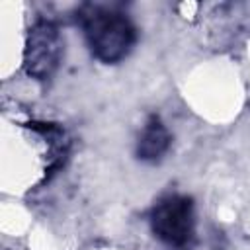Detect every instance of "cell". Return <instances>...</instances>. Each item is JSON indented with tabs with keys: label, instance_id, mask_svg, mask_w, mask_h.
<instances>
[{
	"label": "cell",
	"instance_id": "cell-1",
	"mask_svg": "<svg viewBox=\"0 0 250 250\" xmlns=\"http://www.w3.org/2000/svg\"><path fill=\"white\" fill-rule=\"evenodd\" d=\"M78 18L88 47L98 61L115 64L131 53L137 41V29L123 12L107 6L86 4Z\"/></svg>",
	"mask_w": 250,
	"mask_h": 250
},
{
	"label": "cell",
	"instance_id": "cell-2",
	"mask_svg": "<svg viewBox=\"0 0 250 250\" xmlns=\"http://www.w3.org/2000/svg\"><path fill=\"white\" fill-rule=\"evenodd\" d=\"M64 53V41L53 21H35L25 37L23 68L31 78L47 80L55 74Z\"/></svg>",
	"mask_w": 250,
	"mask_h": 250
},
{
	"label": "cell",
	"instance_id": "cell-3",
	"mask_svg": "<svg viewBox=\"0 0 250 250\" xmlns=\"http://www.w3.org/2000/svg\"><path fill=\"white\" fill-rule=\"evenodd\" d=\"M193 201L186 195H166L150 213V229L154 236L168 246H184L193 234Z\"/></svg>",
	"mask_w": 250,
	"mask_h": 250
},
{
	"label": "cell",
	"instance_id": "cell-4",
	"mask_svg": "<svg viewBox=\"0 0 250 250\" xmlns=\"http://www.w3.org/2000/svg\"><path fill=\"white\" fill-rule=\"evenodd\" d=\"M172 137L160 117L150 115L137 141V156L143 162H158L170 148Z\"/></svg>",
	"mask_w": 250,
	"mask_h": 250
}]
</instances>
